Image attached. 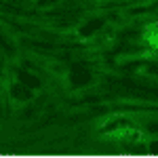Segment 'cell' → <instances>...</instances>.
<instances>
[{
    "label": "cell",
    "instance_id": "cell-1",
    "mask_svg": "<svg viewBox=\"0 0 158 158\" xmlns=\"http://www.w3.org/2000/svg\"><path fill=\"white\" fill-rule=\"evenodd\" d=\"M106 137L114 139V141H143V133L129 122H120L118 127L106 131Z\"/></svg>",
    "mask_w": 158,
    "mask_h": 158
},
{
    "label": "cell",
    "instance_id": "cell-2",
    "mask_svg": "<svg viewBox=\"0 0 158 158\" xmlns=\"http://www.w3.org/2000/svg\"><path fill=\"white\" fill-rule=\"evenodd\" d=\"M143 40H146L148 47L158 49V23H150L146 30H143Z\"/></svg>",
    "mask_w": 158,
    "mask_h": 158
}]
</instances>
